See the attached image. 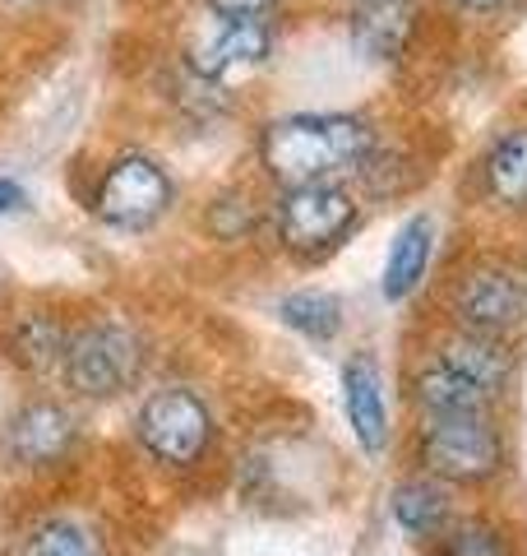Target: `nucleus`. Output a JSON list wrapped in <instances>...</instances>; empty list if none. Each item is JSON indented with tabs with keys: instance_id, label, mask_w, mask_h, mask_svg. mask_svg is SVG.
Masks as SVG:
<instances>
[{
	"instance_id": "6ab92c4d",
	"label": "nucleus",
	"mask_w": 527,
	"mask_h": 556,
	"mask_svg": "<svg viewBox=\"0 0 527 556\" xmlns=\"http://www.w3.org/2000/svg\"><path fill=\"white\" fill-rule=\"evenodd\" d=\"M20 556H107V543H102L88 525H75V519H51V525L33 529L24 538Z\"/></svg>"
},
{
	"instance_id": "5701e85b",
	"label": "nucleus",
	"mask_w": 527,
	"mask_h": 556,
	"mask_svg": "<svg viewBox=\"0 0 527 556\" xmlns=\"http://www.w3.org/2000/svg\"><path fill=\"white\" fill-rule=\"evenodd\" d=\"M20 204H24V186H14V181L0 177V214H14Z\"/></svg>"
},
{
	"instance_id": "0eeeda50",
	"label": "nucleus",
	"mask_w": 527,
	"mask_h": 556,
	"mask_svg": "<svg viewBox=\"0 0 527 556\" xmlns=\"http://www.w3.org/2000/svg\"><path fill=\"white\" fill-rule=\"evenodd\" d=\"M453 316H459L467 334L504 339L527 316V283L500 265H477L463 274L459 292H453Z\"/></svg>"
},
{
	"instance_id": "423d86ee",
	"label": "nucleus",
	"mask_w": 527,
	"mask_h": 556,
	"mask_svg": "<svg viewBox=\"0 0 527 556\" xmlns=\"http://www.w3.org/2000/svg\"><path fill=\"white\" fill-rule=\"evenodd\" d=\"M93 208L102 223H112L120 232H144L171 208V181L153 159L130 153V159L107 167V177H102L93 195Z\"/></svg>"
},
{
	"instance_id": "9d476101",
	"label": "nucleus",
	"mask_w": 527,
	"mask_h": 556,
	"mask_svg": "<svg viewBox=\"0 0 527 556\" xmlns=\"http://www.w3.org/2000/svg\"><path fill=\"white\" fill-rule=\"evenodd\" d=\"M343 404H347L351 437L361 441L365 455H380L389 445V408H384L380 367L371 357H351L343 367Z\"/></svg>"
},
{
	"instance_id": "f3484780",
	"label": "nucleus",
	"mask_w": 527,
	"mask_h": 556,
	"mask_svg": "<svg viewBox=\"0 0 527 556\" xmlns=\"http://www.w3.org/2000/svg\"><path fill=\"white\" fill-rule=\"evenodd\" d=\"M278 316H283L287 329L296 334H306L310 343H329L333 334L343 329V306L338 298H329V292H292V298L278 302Z\"/></svg>"
},
{
	"instance_id": "4be33fe9",
	"label": "nucleus",
	"mask_w": 527,
	"mask_h": 556,
	"mask_svg": "<svg viewBox=\"0 0 527 556\" xmlns=\"http://www.w3.org/2000/svg\"><path fill=\"white\" fill-rule=\"evenodd\" d=\"M214 14H222V20H259L264 10H273L278 0H204Z\"/></svg>"
},
{
	"instance_id": "39448f33",
	"label": "nucleus",
	"mask_w": 527,
	"mask_h": 556,
	"mask_svg": "<svg viewBox=\"0 0 527 556\" xmlns=\"http://www.w3.org/2000/svg\"><path fill=\"white\" fill-rule=\"evenodd\" d=\"M134 431H139V445H144L157 464L190 468L208 450V441H214V413L190 390H157L149 404L139 408Z\"/></svg>"
},
{
	"instance_id": "aec40b11",
	"label": "nucleus",
	"mask_w": 527,
	"mask_h": 556,
	"mask_svg": "<svg viewBox=\"0 0 527 556\" xmlns=\"http://www.w3.org/2000/svg\"><path fill=\"white\" fill-rule=\"evenodd\" d=\"M208 228H214L218 241H241L255 232V204L250 195H222L214 208H208Z\"/></svg>"
},
{
	"instance_id": "6e6552de",
	"label": "nucleus",
	"mask_w": 527,
	"mask_h": 556,
	"mask_svg": "<svg viewBox=\"0 0 527 556\" xmlns=\"http://www.w3.org/2000/svg\"><path fill=\"white\" fill-rule=\"evenodd\" d=\"M269 51H273V33L264 20H227L218 38L195 51V75L214 84H232L236 75H250L255 65L269 61Z\"/></svg>"
},
{
	"instance_id": "dca6fc26",
	"label": "nucleus",
	"mask_w": 527,
	"mask_h": 556,
	"mask_svg": "<svg viewBox=\"0 0 527 556\" xmlns=\"http://www.w3.org/2000/svg\"><path fill=\"white\" fill-rule=\"evenodd\" d=\"M486 190L509 208H527V130H509L486 153Z\"/></svg>"
},
{
	"instance_id": "9b49d317",
	"label": "nucleus",
	"mask_w": 527,
	"mask_h": 556,
	"mask_svg": "<svg viewBox=\"0 0 527 556\" xmlns=\"http://www.w3.org/2000/svg\"><path fill=\"white\" fill-rule=\"evenodd\" d=\"M439 362H449L453 371H463L472 386L486 390L490 399H500L504 386L514 380V353L496 334H453L449 343H439Z\"/></svg>"
},
{
	"instance_id": "b1692460",
	"label": "nucleus",
	"mask_w": 527,
	"mask_h": 556,
	"mask_svg": "<svg viewBox=\"0 0 527 556\" xmlns=\"http://www.w3.org/2000/svg\"><path fill=\"white\" fill-rule=\"evenodd\" d=\"M453 5H463V10H477V14H490V10H504L509 0H453Z\"/></svg>"
},
{
	"instance_id": "7ed1b4c3",
	"label": "nucleus",
	"mask_w": 527,
	"mask_h": 556,
	"mask_svg": "<svg viewBox=\"0 0 527 556\" xmlns=\"http://www.w3.org/2000/svg\"><path fill=\"white\" fill-rule=\"evenodd\" d=\"M416 450H421V468L439 482H486L504 464V441L486 413L426 417Z\"/></svg>"
},
{
	"instance_id": "ddd939ff",
	"label": "nucleus",
	"mask_w": 527,
	"mask_h": 556,
	"mask_svg": "<svg viewBox=\"0 0 527 556\" xmlns=\"http://www.w3.org/2000/svg\"><path fill=\"white\" fill-rule=\"evenodd\" d=\"M430 251H435V228L426 214L408 218L402 228L394 232V247H389V260H384V278H380V292L389 302H402L408 292L426 278V265H430Z\"/></svg>"
},
{
	"instance_id": "a878e982",
	"label": "nucleus",
	"mask_w": 527,
	"mask_h": 556,
	"mask_svg": "<svg viewBox=\"0 0 527 556\" xmlns=\"http://www.w3.org/2000/svg\"><path fill=\"white\" fill-rule=\"evenodd\" d=\"M361 5H365V0H361Z\"/></svg>"
},
{
	"instance_id": "393cba45",
	"label": "nucleus",
	"mask_w": 527,
	"mask_h": 556,
	"mask_svg": "<svg viewBox=\"0 0 527 556\" xmlns=\"http://www.w3.org/2000/svg\"><path fill=\"white\" fill-rule=\"evenodd\" d=\"M0 5H10V10H33V5H47V0H0Z\"/></svg>"
},
{
	"instance_id": "4468645a",
	"label": "nucleus",
	"mask_w": 527,
	"mask_h": 556,
	"mask_svg": "<svg viewBox=\"0 0 527 556\" xmlns=\"http://www.w3.org/2000/svg\"><path fill=\"white\" fill-rule=\"evenodd\" d=\"M445 519H449V496L435 478H412L394 492V525L408 538H416V543L421 538H439Z\"/></svg>"
},
{
	"instance_id": "1a4fd4ad",
	"label": "nucleus",
	"mask_w": 527,
	"mask_h": 556,
	"mask_svg": "<svg viewBox=\"0 0 527 556\" xmlns=\"http://www.w3.org/2000/svg\"><path fill=\"white\" fill-rule=\"evenodd\" d=\"M69 441H75V417H69L61 404H28L14 413V422L5 431V450L10 459H20L28 468H47L56 464Z\"/></svg>"
},
{
	"instance_id": "f03ea898",
	"label": "nucleus",
	"mask_w": 527,
	"mask_h": 556,
	"mask_svg": "<svg viewBox=\"0 0 527 556\" xmlns=\"http://www.w3.org/2000/svg\"><path fill=\"white\" fill-rule=\"evenodd\" d=\"M144 371V343L130 325L93 320L65 339L61 376L83 399H116L126 394Z\"/></svg>"
},
{
	"instance_id": "f8f14e48",
	"label": "nucleus",
	"mask_w": 527,
	"mask_h": 556,
	"mask_svg": "<svg viewBox=\"0 0 527 556\" xmlns=\"http://www.w3.org/2000/svg\"><path fill=\"white\" fill-rule=\"evenodd\" d=\"M412 399L421 417H467V413H486L490 408V394L477 390L463 371H453L449 362H426L412 380Z\"/></svg>"
},
{
	"instance_id": "412c9836",
	"label": "nucleus",
	"mask_w": 527,
	"mask_h": 556,
	"mask_svg": "<svg viewBox=\"0 0 527 556\" xmlns=\"http://www.w3.org/2000/svg\"><path fill=\"white\" fill-rule=\"evenodd\" d=\"M439 556H504V543L490 529L467 525V529H453L445 543H439Z\"/></svg>"
},
{
	"instance_id": "f257e3e1",
	"label": "nucleus",
	"mask_w": 527,
	"mask_h": 556,
	"mask_svg": "<svg viewBox=\"0 0 527 556\" xmlns=\"http://www.w3.org/2000/svg\"><path fill=\"white\" fill-rule=\"evenodd\" d=\"M375 153V130L361 116H283L264 126L259 159L278 186L333 181L361 172Z\"/></svg>"
},
{
	"instance_id": "2eb2a0df",
	"label": "nucleus",
	"mask_w": 527,
	"mask_h": 556,
	"mask_svg": "<svg viewBox=\"0 0 527 556\" xmlns=\"http://www.w3.org/2000/svg\"><path fill=\"white\" fill-rule=\"evenodd\" d=\"M408 33H412V14L394 5V0H365V10L351 20V38L375 61H394L408 47Z\"/></svg>"
},
{
	"instance_id": "20e7f679",
	"label": "nucleus",
	"mask_w": 527,
	"mask_h": 556,
	"mask_svg": "<svg viewBox=\"0 0 527 556\" xmlns=\"http://www.w3.org/2000/svg\"><path fill=\"white\" fill-rule=\"evenodd\" d=\"M351 228H357V200L333 181L287 186L283 204H278V237L301 260H320L338 251Z\"/></svg>"
},
{
	"instance_id": "a211bd4d",
	"label": "nucleus",
	"mask_w": 527,
	"mask_h": 556,
	"mask_svg": "<svg viewBox=\"0 0 527 556\" xmlns=\"http://www.w3.org/2000/svg\"><path fill=\"white\" fill-rule=\"evenodd\" d=\"M65 329L47 316H24L14 325L10 348H14V362H24L28 371H56L61 357H65Z\"/></svg>"
}]
</instances>
